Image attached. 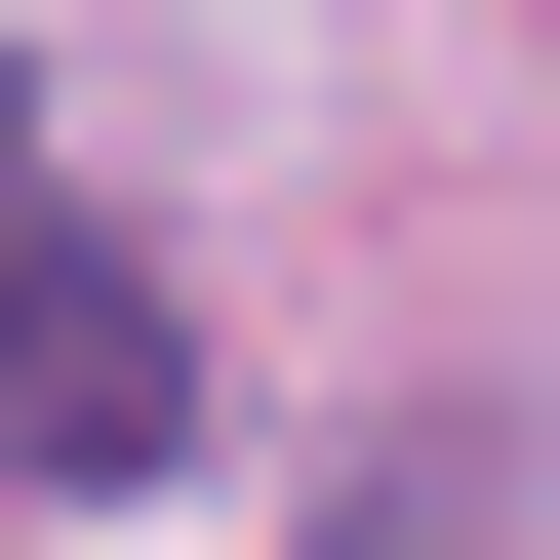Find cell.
<instances>
[{
  "label": "cell",
  "mask_w": 560,
  "mask_h": 560,
  "mask_svg": "<svg viewBox=\"0 0 560 560\" xmlns=\"http://www.w3.org/2000/svg\"><path fill=\"white\" fill-rule=\"evenodd\" d=\"M0 480H200V320L40 120H0Z\"/></svg>",
  "instance_id": "obj_1"
}]
</instances>
